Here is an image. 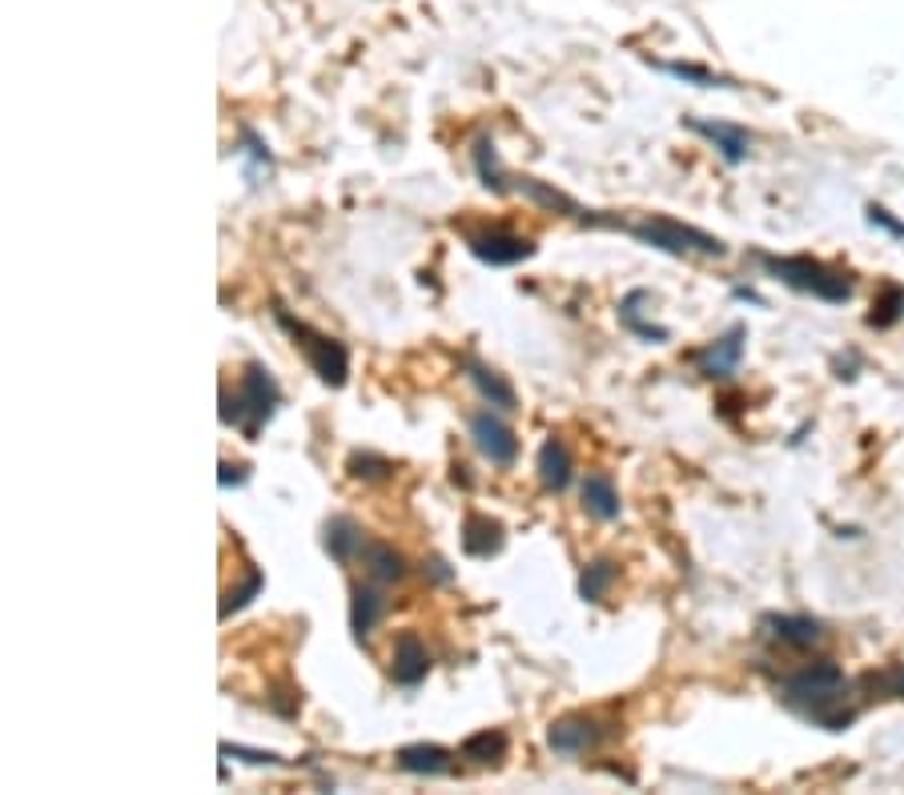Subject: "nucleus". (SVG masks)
Here are the masks:
<instances>
[{"label": "nucleus", "mask_w": 904, "mask_h": 795, "mask_svg": "<svg viewBox=\"0 0 904 795\" xmlns=\"http://www.w3.org/2000/svg\"><path fill=\"white\" fill-rule=\"evenodd\" d=\"M390 598H387V583H378L366 574V583H350V631L354 639L362 643L375 635V627L387 619Z\"/></svg>", "instance_id": "12"}, {"label": "nucleus", "mask_w": 904, "mask_h": 795, "mask_svg": "<svg viewBox=\"0 0 904 795\" xmlns=\"http://www.w3.org/2000/svg\"><path fill=\"white\" fill-rule=\"evenodd\" d=\"M579 503H583V511H588L595 523H615V518L623 515L620 486H615V479H611L607 470H591V474L579 479Z\"/></svg>", "instance_id": "17"}, {"label": "nucleus", "mask_w": 904, "mask_h": 795, "mask_svg": "<svg viewBox=\"0 0 904 795\" xmlns=\"http://www.w3.org/2000/svg\"><path fill=\"white\" fill-rule=\"evenodd\" d=\"M431 574H435L438 583H450V579H455V571H450V567H447L443 559H431Z\"/></svg>", "instance_id": "34"}, {"label": "nucleus", "mask_w": 904, "mask_h": 795, "mask_svg": "<svg viewBox=\"0 0 904 795\" xmlns=\"http://www.w3.org/2000/svg\"><path fill=\"white\" fill-rule=\"evenodd\" d=\"M760 266L768 269L775 281H784L788 290L812 293L816 302L836 305V302H848V298H852V273L824 266V261H816V258H772V254H763Z\"/></svg>", "instance_id": "5"}, {"label": "nucleus", "mask_w": 904, "mask_h": 795, "mask_svg": "<svg viewBox=\"0 0 904 795\" xmlns=\"http://www.w3.org/2000/svg\"><path fill=\"white\" fill-rule=\"evenodd\" d=\"M274 317H278V326L294 338V346L302 350L305 366L317 374V382H326L330 390H342L346 382H350V350H346V341L330 338V334H322V329H314L310 322H302V317H294L290 310H274Z\"/></svg>", "instance_id": "4"}, {"label": "nucleus", "mask_w": 904, "mask_h": 795, "mask_svg": "<svg viewBox=\"0 0 904 795\" xmlns=\"http://www.w3.org/2000/svg\"><path fill=\"white\" fill-rule=\"evenodd\" d=\"M278 406H282L278 378L270 374V366L254 358V362L242 366L237 390L222 387V410H217V418H222V426H234V430H242L249 443H254V438L270 426Z\"/></svg>", "instance_id": "2"}, {"label": "nucleus", "mask_w": 904, "mask_h": 795, "mask_svg": "<svg viewBox=\"0 0 904 795\" xmlns=\"http://www.w3.org/2000/svg\"><path fill=\"white\" fill-rule=\"evenodd\" d=\"M511 193H518L523 201H531V205H539V210L547 213H559V217H571V222H583V225H611V217H603V213H591L583 210L571 193H563V189H555L551 181H539V177H511Z\"/></svg>", "instance_id": "9"}, {"label": "nucleus", "mask_w": 904, "mask_h": 795, "mask_svg": "<svg viewBox=\"0 0 904 795\" xmlns=\"http://www.w3.org/2000/svg\"><path fill=\"white\" fill-rule=\"evenodd\" d=\"M651 302V293L647 290H632V293H623V302H620V326L623 329H632L635 338H644V341H668L671 338V329L668 326H651V322H644V305Z\"/></svg>", "instance_id": "22"}, {"label": "nucleus", "mask_w": 904, "mask_h": 795, "mask_svg": "<svg viewBox=\"0 0 904 795\" xmlns=\"http://www.w3.org/2000/svg\"><path fill=\"white\" fill-rule=\"evenodd\" d=\"M864 213H869V225H877V229H884V234H893V237H904V222H896L884 205H869Z\"/></svg>", "instance_id": "33"}, {"label": "nucleus", "mask_w": 904, "mask_h": 795, "mask_svg": "<svg viewBox=\"0 0 904 795\" xmlns=\"http://www.w3.org/2000/svg\"><path fill=\"white\" fill-rule=\"evenodd\" d=\"M249 482V467L246 462H230V458H222V474H217V486L222 491H230V486H246Z\"/></svg>", "instance_id": "32"}, {"label": "nucleus", "mask_w": 904, "mask_h": 795, "mask_svg": "<svg viewBox=\"0 0 904 795\" xmlns=\"http://www.w3.org/2000/svg\"><path fill=\"white\" fill-rule=\"evenodd\" d=\"M656 69L676 77V81L695 85V89H740L732 77H719V72L704 69V65H692V60H656Z\"/></svg>", "instance_id": "25"}, {"label": "nucleus", "mask_w": 904, "mask_h": 795, "mask_svg": "<svg viewBox=\"0 0 904 795\" xmlns=\"http://www.w3.org/2000/svg\"><path fill=\"white\" fill-rule=\"evenodd\" d=\"M506 542V530L499 518L482 515V511H470L462 518V555L467 559H494Z\"/></svg>", "instance_id": "20"}, {"label": "nucleus", "mask_w": 904, "mask_h": 795, "mask_svg": "<svg viewBox=\"0 0 904 795\" xmlns=\"http://www.w3.org/2000/svg\"><path fill=\"white\" fill-rule=\"evenodd\" d=\"M607 736H611L607 727L588 712L563 715V719H551V724H547V748H551L555 755H563V760L588 755V751L600 748Z\"/></svg>", "instance_id": "7"}, {"label": "nucleus", "mask_w": 904, "mask_h": 795, "mask_svg": "<svg viewBox=\"0 0 904 795\" xmlns=\"http://www.w3.org/2000/svg\"><path fill=\"white\" fill-rule=\"evenodd\" d=\"M744 346H748V329L732 326L728 334H719L716 341H707L704 350L695 354V366L704 378H728L736 374V366L744 362Z\"/></svg>", "instance_id": "14"}, {"label": "nucleus", "mask_w": 904, "mask_h": 795, "mask_svg": "<svg viewBox=\"0 0 904 795\" xmlns=\"http://www.w3.org/2000/svg\"><path fill=\"white\" fill-rule=\"evenodd\" d=\"M904 290H889L881 298V302L872 305V314H869V326H893L896 317H904Z\"/></svg>", "instance_id": "31"}, {"label": "nucleus", "mask_w": 904, "mask_h": 795, "mask_svg": "<svg viewBox=\"0 0 904 795\" xmlns=\"http://www.w3.org/2000/svg\"><path fill=\"white\" fill-rule=\"evenodd\" d=\"M760 631H763V639H775V643L796 647V651L816 647L824 639L821 619H812V615H763Z\"/></svg>", "instance_id": "19"}, {"label": "nucleus", "mask_w": 904, "mask_h": 795, "mask_svg": "<svg viewBox=\"0 0 904 795\" xmlns=\"http://www.w3.org/2000/svg\"><path fill=\"white\" fill-rule=\"evenodd\" d=\"M615 579H620V562H611V559L588 562L583 574H579V598H583V603H603L607 591L615 586Z\"/></svg>", "instance_id": "26"}, {"label": "nucleus", "mask_w": 904, "mask_h": 795, "mask_svg": "<svg viewBox=\"0 0 904 795\" xmlns=\"http://www.w3.org/2000/svg\"><path fill=\"white\" fill-rule=\"evenodd\" d=\"M467 254L491 269H511L518 261L535 258L539 246L523 234H511V229H479V234H467Z\"/></svg>", "instance_id": "8"}, {"label": "nucleus", "mask_w": 904, "mask_h": 795, "mask_svg": "<svg viewBox=\"0 0 904 795\" xmlns=\"http://www.w3.org/2000/svg\"><path fill=\"white\" fill-rule=\"evenodd\" d=\"M462 370H467V382L475 390H479V398L487 402V406H494L499 414H515L518 410V394H515V387L506 382L494 366H487V362H479V358H462Z\"/></svg>", "instance_id": "16"}, {"label": "nucleus", "mask_w": 904, "mask_h": 795, "mask_svg": "<svg viewBox=\"0 0 904 795\" xmlns=\"http://www.w3.org/2000/svg\"><path fill=\"white\" fill-rule=\"evenodd\" d=\"M346 470H350V479L378 482L394 474V462H390L387 455H375V450H354V455L346 458Z\"/></svg>", "instance_id": "29"}, {"label": "nucleus", "mask_w": 904, "mask_h": 795, "mask_svg": "<svg viewBox=\"0 0 904 795\" xmlns=\"http://www.w3.org/2000/svg\"><path fill=\"white\" fill-rule=\"evenodd\" d=\"M455 751L443 748V743H406V748L394 751V763L399 772L406 775H423V780H438V775L455 772Z\"/></svg>", "instance_id": "18"}, {"label": "nucleus", "mask_w": 904, "mask_h": 795, "mask_svg": "<svg viewBox=\"0 0 904 795\" xmlns=\"http://www.w3.org/2000/svg\"><path fill=\"white\" fill-rule=\"evenodd\" d=\"M535 474H539V486L547 494H563L576 479V462H571V450L559 434L543 438L539 455H535Z\"/></svg>", "instance_id": "15"}, {"label": "nucleus", "mask_w": 904, "mask_h": 795, "mask_svg": "<svg viewBox=\"0 0 904 795\" xmlns=\"http://www.w3.org/2000/svg\"><path fill=\"white\" fill-rule=\"evenodd\" d=\"M237 157L246 161V181H249V186H261V177L274 173L270 145H266L258 133L249 130V125H242V130H237Z\"/></svg>", "instance_id": "23"}, {"label": "nucleus", "mask_w": 904, "mask_h": 795, "mask_svg": "<svg viewBox=\"0 0 904 795\" xmlns=\"http://www.w3.org/2000/svg\"><path fill=\"white\" fill-rule=\"evenodd\" d=\"M362 567L378 583H399V579H406V559H402L390 542H375V538H370L362 550Z\"/></svg>", "instance_id": "24"}, {"label": "nucleus", "mask_w": 904, "mask_h": 795, "mask_svg": "<svg viewBox=\"0 0 904 795\" xmlns=\"http://www.w3.org/2000/svg\"><path fill=\"white\" fill-rule=\"evenodd\" d=\"M261 586H266V574H261V567H246V579H242V583H237V586H225L222 611H217V615H222V623H225V619H234L237 611H246L249 603H254V598L261 595Z\"/></svg>", "instance_id": "28"}, {"label": "nucleus", "mask_w": 904, "mask_h": 795, "mask_svg": "<svg viewBox=\"0 0 904 795\" xmlns=\"http://www.w3.org/2000/svg\"><path fill=\"white\" fill-rule=\"evenodd\" d=\"M458 755L470 763H499L506 755V731H499V727H482V731L462 739Z\"/></svg>", "instance_id": "27"}, {"label": "nucleus", "mask_w": 904, "mask_h": 795, "mask_svg": "<svg viewBox=\"0 0 904 795\" xmlns=\"http://www.w3.org/2000/svg\"><path fill=\"white\" fill-rule=\"evenodd\" d=\"M780 699L788 712H796L804 724L824 727V731H848L857 724V703H852V683L845 667L833 659L808 663L800 671H788L780 679Z\"/></svg>", "instance_id": "1"}, {"label": "nucleus", "mask_w": 904, "mask_h": 795, "mask_svg": "<svg viewBox=\"0 0 904 795\" xmlns=\"http://www.w3.org/2000/svg\"><path fill=\"white\" fill-rule=\"evenodd\" d=\"M366 542H370V535L362 530V523L350 515H330L326 523H322V550L330 555V562H338V567H346V562L362 559Z\"/></svg>", "instance_id": "13"}, {"label": "nucleus", "mask_w": 904, "mask_h": 795, "mask_svg": "<svg viewBox=\"0 0 904 795\" xmlns=\"http://www.w3.org/2000/svg\"><path fill=\"white\" fill-rule=\"evenodd\" d=\"M467 430H470V443H475V450H479L491 467L499 470H511L518 462V434L511 430L503 422V414L494 406L487 410H475L467 418Z\"/></svg>", "instance_id": "6"}, {"label": "nucleus", "mask_w": 904, "mask_h": 795, "mask_svg": "<svg viewBox=\"0 0 904 795\" xmlns=\"http://www.w3.org/2000/svg\"><path fill=\"white\" fill-rule=\"evenodd\" d=\"M225 755V760H246L254 763V768H286L290 760H282L278 751H261V748H246V743H230V739H222V748H217Z\"/></svg>", "instance_id": "30"}, {"label": "nucleus", "mask_w": 904, "mask_h": 795, "mask_svg": "<svg viewBox=\"0 0 904 795\" xmlns=\"http://www.w3.org/2000/svg\"><path fill=\"white\" fill-rule=\"evenodd\" d=\"M615 229H627L635 242L659 249V254H671V258H724L728 246L719 242L716 234H707L700 225H688L680 217H668V213H644L639 222H620L611 217Z\"/></svg>", "instance_id": "3"}, {"label": "nucleus", "mask_w": 904, "mask_h": 795, "mask_svg": "<svg viewBox=\"0 0 904 795\" xmlns=\"http://www.w3.org/2000/svg\"><path fill=\"white\" fill-rule=\"evenodd\" d=\"M683 130H692L695 137H704L707 145H716V153L724 157V165H744L748 153H752V133L740 130V125H728V121H712V117H683Z\"/></svg>", "instance_id": "10"}, {"label": "nucleus", "mask_w": 904, "mask_h": 795, "mask_svg": "<svg viewBox=\"0 0 904 795\" xmlns=\"http://www.w3.org/2000/svg\"><path fill=\"white\" fill-rule=\"evenodd\" d=\"M426 675H431V651H426L423 635L399 631L394 635V647H390V679L399 687L414 691Z\"/></svg>", "instance_id": "11"}, {"label": "nucleus", "mask_w": 904, "mask_h": 795, "mask_svg": "<svg viewBox=\"0 0 904 795\" xmlns=\"http://www.w3.org/2000/svg\"><path fill=\"white\" fill-rule=\"evenodd\" d=\"M470 165H475V177H479L482 189H491V193H511V177H506L503 161H499V149H494L491 133L475 137V145H470Z\"/></svg>", "instance_id": "21"}]
</instances>
